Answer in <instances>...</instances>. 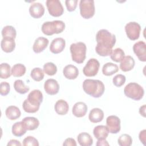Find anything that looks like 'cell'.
I'll return each instance as SVG.
<instances>
[{
    "label": "cell",
    "instance_id": "9a60e30c",
    "mask_svg": "<svg viewBox=\"0 0 146 146\" xmlns=\"http://www.w3.org/2000/svg\"><path fill=\"white\" fill-rule=\"evenodd\" d=\"M29 13L30 15L35 19L42 17L44 13V7L39 2L32 3L29 7Z\"/></svg>",
    "mask_w": 146,
    "mask_h": 146
},
{
    "label": "cell",
    "instance_id": "7402d4cb",
    "mask_svg": "<svg viewBox=\"0 0 146 146\" xmlns=\"http://www.w3.org/2000/svg\"><path fill=\"white\" fill-rule=\"evenodd\" d=\"M2 50L7 53L11 52L15 47V42L14 39L3 38L1 42Z\"/></svg>",
    "mask_w": 146,
    "mask_h": 146
},
{
    "label": "cell",
    "instance_id": "ba28073f",
    "mask_svg": "<svg viewBox=\"0 0 146 146\" xmlns=\"http://www.w3.org/2000/svg\"><path fill=\"white\" fill-rule=\"evenodd\" d=\"M125 31L127 37L130 40H135L139 38L141 26L136 22H130L125 25Z\"/></svg>",
    "mask_w": 146,
    "mask_h": 146
},
{
    "label": "cell",
    "instance_id": "4316f807",
    "mask_svg": "<svg viewBox=\"0 0 146 146\" xmlns=\"http://www.w3.org/2000/svg\"><path fill=\"white\" fill-rule=\"evenodd\" d=\"M78 141L81 146H91L93 144V139L87 132H82L77 137Z\"/></svg>",
    "mask_w": 146,
    "mask_h": 146
},
{
    "label": "cell",
    "instance_id": "836d02e7",
    "mask_svg": "<svg viewBox=\"0 0 146 146\" xmlns=\"http://www.w3.org/2000/svg\"><path fill=\"white\" fill-rule=\"evenodd\" d=\"M44 71L39 67L33 68L30 73V76L33 80L36 82H39L44 78Z\"/></svg>",
    "mask_w": 146,
    "mask_h": 146
},
{
    "label": "cell",
    "instance_id": "8fae6325",
    "mask_svg": "<svg viewBox=\"0 0 146 146\" xmlns=\"http://www.w3.org/2000/svg\"><path fill=\"white\" fill-rule=\"evenodd\" d=\"M43 99V97L42 92L39 90H34L29 94L26 100L30 104L40 107Z\"/></svg>",
    "mask_w": 146,
    "mask_h": 146
},
{
    "label": "cell",
    "instance_id": "5b68a950",
    "mask_svg": "<svg viewBox=\"0 0 146 146\" xmlns=\"http://www.w3.org/2000/svg\"><path fill=\"white\" fill-rule=\"evenodd\" d=\"M125 95L134 100H140L144 94L143 88L138 83L131 82L125 86L124 89Z\"/></svg>",
    "mask_w": 146,
    "mask_h": 146
},
{
    "label": "cell",
    "instance_id": "e0dca14e",
    "mask_svg": "<svg viewBox=\"0 0 146 146\" xmlns=\"http://www.w3.org/2000/svg\"><path fill=\"white\" fill-rule=\"evenodd\" d=\"M49 43L48 40L44 37H38L36 38L34 43L33 50L34 52L40 53L47 47Z\"/></svg>",
    "mask_w": 146,
    "mask_h": 146
},
{
    "label": "cell",
    "instance_id": "6da1fadb",
    "mask_svg": "<svg viewBox=\"0 0 146 146\" xmlns=\"http://www.w3.org/2000/svg\"><path fill=\"white\" fill-rule=\"evenodd\" d=\"M97 44L95 47L96 53L102 56L111 55L112 48L116 43V36L106 29L99 30L96 35Z\"/></svg>",
    "mask_w": 146,
    "mask_h": 146
},
{
    "label": "cell",
    "instance_id": "bcb514c9",
    "mask_svg": "<svg viewBox=\"0 0 146 146\" xmlns=\"http://www.w3.org/2000/svg\"><path fill=\"white\" fill-rule=\"evenodd\" d=\"M145 109H146V106L145 104L141 106L139 108V113L144 117H145Z\"/></svg>",
    "mask_w": 146,
    "mask_h": 146
},
{
    "label": "cell",
    "instance_id": "4dcf8cb0",
    "mask_svg": "<svg viewBox=\"0 0 146 146\" xmlns=\"http://www.w3.org/2000/svg\"><path fill=\"white\" fill-rule=\"evenodd\" d=\"M14 88L15 90L20 94H25L27 93L30 90V88L28 86H25L23 80L20 79L16 80L14 82Z\"/></svg>",
    "mask_w": 146,
    "mask_h": 146
},
{
    "label": "cell",
    "instance_id": "ab89813d",
    "mask_svg": "<svg viewBox=\"0 0 146 146\" xmlns=\"http://www.w3.org/2000/svg\"><path fill=\"white\" fill-rule=\"evenodd\" d=\"M10 86L9 83L2 82L0 84V94L2 96H6L10 92Z\"/></svg>",
    "mask_w": 146,
    "mask_h": 146
},
{
    "label": "cell",
    "instance_id": "3957f363",
    "mask_svg": "<svg viewBox=\"0 0 146 146\" xmlns=\"http://www.w3.org/2000/svg\"><path fill=\"white\" fill-rule=\"evenodd\" d=\"M72 60L80 64L84 62L86 56L87 47L84 43L79 42L72 43L70 47Z\"/></svg>",
    "mask_w": 146,
    "mask_h": 146
},
{
    "label": "cell",
    "instance_id": "d6986e66",
    "mask_svg": "<svg viewBox=\"0 0 146 146\" xmlns=\"http://www.w3.org/2000/svg\"><path fill=\"white\" fill-rule=\"evenodd\" d=\"M135 63V60L131 56H125L120 62V68L124 72L129 71L133 68Z\"/></svg>",
    "mask_w": 146,
    "mask_h": 146
},
{
    "label": "cell",
    "instance_id": "ac0fdd59",
    "mask_svg": "<svg viewBox=\"0 0 146 146\" xmlns=\"http://www.w3.org/2000/svg\"><path fill=\"white\" fill-rule=\"evenodd\" d=\"M63 74L66 78L72 80L78 77L79 75V70L76 66L72 64H68L64 67Z\"/></svg>",
    "mask_w": 146,
    "mask_h": 146
},
{
    "label": "cell",
    "instance_id": "f35d334b",
    "mask_svg": "<svg viewBox=\"0 0 146 146\" xmlns=\"http://www.w3.org/2000/svg\"><path fill=\"white\" fill-rule=\"evenodd\" d=\"M22 144L24 146H38L39 145L38 140L31 136H29L25 138Z\"/></svg>",
    "mask_w": 146,
    "mask_h": 146
},
{
    "label": "cell",
    "instance_id": "f546056e",
    "mask_svg": "<svg viewBox=\"0 0 146 146\" xmlns=\"http://www.w3.org/2000/svg\"><path fill=\"white\" fill-rule=\"evenodd\" d=\"M2 35L3 38L15 39L17 35V31L15 28L11 26H6L2 30Z\"/></svg>",
    "mask_w": 146,
    "mask_h": 146
},
{
    "label": "cell",
    "instance_id": "8992f818",
    "mask_svg": "<svg viewBox=\"0 0 146 146\" xmlns=\"http://www.w3.org/2000/svg\"><path fill=\"white\" fill-rule=\"evenodd\" d=\"M80 13L84 19H90L95 14V5L93 0H81L79 2Z\"/></svg>",
    "mask_w": 146,
    "mask_h": 146
},
{
    "label": "cell",
    "instance_id": "277c9868",
    "mask_svg": "<svg viewBox=\"0 0 146 146\" xmlns=\"http://www.w3.org/2000/svg\"><path fill=\"white\" fill-rule=\"evenodd\" d=\"M65 23L60 20L45 22L42 25L41 30L43 33L46 35H52L54 34H59L64 31Z\"/></svg>",
    "mask_w": 146,
    "mask_h": 146
},
{
    "label": "cell",
    "instance_id": "f6af8a7d",
    "mask_svg": "<svg viewBox=\"0 0 146 146\" xmlns=\"http://www.w3.org/2000/svg\"><path fill=\"white\" fill-rule=\"evenodd\" d=\"M96 145L97 146H106L109 145V143L106 139H99L98 140Z\"/></svg>",
    "mask_w": 146,
    "mask_h": 146
},
{
    "label": "cell",
    "instance_id": "60d3db41",
    "mask_svg": "<svg viewBox=\"0 0 146 146\" xmlns=\"http://www.w3.org/2000/svg\"><path fill=\"white\" fill-rule=\"evenodd\" d=\"M78 3V0H66L65 4L68 11L72 12L75 11Z\"/></svg>",
    "mask_w": 146,
    "mask_h": 146
},
{
    "label": "cell",
    "instance_id": "d4e9b609",
    "mask_svg": "<svg viewBox=\"0 0 146 146\" xmlns=\"http://www.w3.org/2000/svg\"><path fill=\"white\" fill-rule=\"evenodd\" d=\"M5 114L9 119L14 120L18 119L21 116V112L18 107L15 106H10L6 108Z\"/></svg>",
    "mask_w": 146,
    "mask_h": 146
},
{
    "label": "cell",
    "instance_id": "cb8c5ba5",
    "mask_svg": "<svg viewBox=\"0 0 146 146\" xmlns=\"http://www.w3.org/2000/svg\"><path fill=\"white\" fill-rule=\"evenodd\" d=\"M54 109L58 115H64L68 111L69 106L66 101L63 99H60L55 103Z\"/></svg>",
    "mask_w": 146,
    "mask_h": 146
},
{
    "label": "cell",
    "instance_id": "44dd1931",
    "mask_svg": "<svg viewBox=\"0 0 146 146\" xmlns=\"http://www.w3.org/2000/svg\"><path fill=\"white\" fill-rule=\"evenodd\" d=\"M93 133L95 138L98 140L106 139L108 137L109 131L107 126L103 125H99L94 128Z\"/></svg>",
    "mask_w": 146,
    "mask_h": 146
},
{
    "label": "cell",
    "instance_id": "2e32d148",
    "mask_svg": "<svg viewBox=\"0 0 146 146\" xmlns=\"http://www.w3.org/2000/svg\"><path fill=\"white\" fill-rule=\"evenodd\" d=\"M87 106L82 102L76 103L72 109V114L77 117H82L86 115L87 112Z\"/></svg>",
    "mask_w": 146,
    "mask_h": 146
},
{
    "label": "cell",
    "instance_id": "5bb4252c",
    "mask_svg": "<svg viewBox=\"0 0 146 146\" xmlns=\"http://www.w3.org/2000/svg\"><path fill=\"white\" fill-rule=\"evenodd\" d=\"M44 89L47 94L54 95L59 92V85L56 80L48 79L44 82Z\"/></svg>",
    "mask_w": 146,
    "mask_h": 146
},
{
    "label": "cell",
    "instance_id": "ffe728a7",
    "mask_svg": "<svg viewBox=\"0 0 146 146\" xmlns=\"http://www.w3.org/2000/svg\"><path fill=\"white\" fill-rule=\"evenodd\" d=\"M104 118L103 111L99 108H94L92 109L89 113L88 119L90 121L93 123L100 122Z\"/></svg>",
    "mask_w": 146,
    "mask_h": 146
},
{
    "label": "cell",
    "instance_id": "e575fe53",
    "mask_svg": "<svg viewBox=\"0 0 146 146\" xmlns=\"http://www.w3.org/2000/svg\"><path fill=\"white\" fill-rule=\"evenodd\" d=\"M117 143L120 146H130L132 143V139L130 135L124 133L119 136Z\"/></svg>",
    "mask_w": 146,
    "mask_h": 146
},
{
    "label": "cell",
    "instance_id": "b9f144b4",
    "mask_svg": "<svg viewBox=\"0 0 146 146\" xmlns=\"http://www.w3.org/2000/svg\"><path fill=\"white\" fill-rule=\"evenodd\" d=\"M63 145H64V146H69V145L76 146V143L74 139L69 137V138H67L64 140V143H63Z\"/></svg>",
    "mask_w": 146,
    "mask_h": 146
},
{
    "label": "cell",
    "instance_id": "1f68e13d",
    "mask_svg": "<svg viewBox=\"0 0 146 146\" xmlns=\"http://www.w3.org/2000/svg\"><path fill=\"white\" fill-rule=\"evenodd\" d=\"M125 56L124 51L120 48H116L112 50L110 57L111 59L115 62H120Z\"/></svg>",
    "mask_w": 146,
    "mask_h": 146
},
{
    "label": "cell",
    "instance_id": "74e56055",
    "mask_svg": "<svg viewBox=\"0 0 146 146\" xmlns=\"http://www.w3.org/2000/svg\"><path fill=\"white\" fill-rule=\"evenodd\" d=\"M22 108H23V110L27 113H35V112H37L39 109V107H35V106H34L30 104L27 101L26 99L25 100L23 103Z\"/></svg>",
    "mask_w": 146,
    "mask_h": 146
},
{
    "label": "cell",
    "instance_id": "4fadbf2b",
    "mask_svg": "<svg viewBox=\"0 0 146 146\" xmlns=\"http://www.w3.org/2000/svg\"><path fill=\"white\" fill-rule=\"evenodd\" d=\"M66 41L62 38H56L54 39L50 46V51L55 54L60 53L64 49Z\"/></svg>",
    "mask_w": 146,
    "mask_h": 146
},
{
    "label": "cell",
    "instance_id": "52a82bcc",
    "mask_svg": "<svg viewBox=\"0 0 146 146\" xmlns=\"http://www.w3.org/2000/svg\"><path fill=\"white\" fill-rule=\"evenodd\" d=\"M46 4L49 14L52 17H60L63 14L64 9L60 1L47 0Z\"/></svg>",
    "mask_w": 146,
    "mask_h": 146
},
{
    "label": "cell",
    "instance_id": "ee69618b",
    "mask_svg": "<svg viewBox=\"0 0 146 146\" xmlns=\"http://www.w3.org/2000/svg\"><path fill=\"white\" fill-rule=\"evenodd\" d=\"M7 146H10V145H12V146H17V145H19V146H21V143L17 140H15V139H11L10 140L8 143L7 144Z\"/></svg>",
    "mask_w": 146,
    "mask_h": 146
},
{
    "label": "cell",
    "instance_id": "9c48e42d",
    "mask_svg": "<svg viewBox=\"0 0 146 146\" xmlns=\"http://www.w3.org/2000/svg\"><path fill=\"white\" fill-rule=\"evenodd\" d=\"M99 67V62L95 58H91L88 60L86 64L83 67V72L86 76H94L98 74Z\"/></svg>",
    "mask_w": 146,
    "mask_h": 146
},
{
    "label": "cell",
    "instance_id": "30bf717a",
    "mask_svg": "<svg viewBox=\"0 0 146 146\" xmlns=\"http://www.w3.org/2000/svg\"><path fill=\"white\" fill-rule=\"evenodd\" d=\"M106 126L111 133H117L120 131V120L117 116L110 115L106 119Z\"/></svg>",
    "mask_w": 146,
    "mask_h": 146
},
{
    "label": "cell",
    "instance_id": "d6a6232c",
    "mask_svg": "<svg viewBox=\"0 0 146 146\" xmlns=\"http://www.w3.org/2000/svg\"><path fill=\"white\" fill-rule=\"evenodd\" d=\"M10 66L7 63H2L0 66L1 71V79H7L10 77L11 75V71H10Z\"/></svg>",
    "mask_w": 146,
    "mask_h": 146
},
{
    "label": "cell",
    "instance_id": "83f0119b",
    "mask_svg": "<svg viewBox=\"0 0 146 146\" xmlns=\"http://www.w3.org/2000/svg\"><path fill=\"white\" fill-rule=\"evenodd\" d=\"M119 71L117 65L111 62H108L103 65L102 72L106 76H111Z\"/></svg>",
    "mask_w": 146,
    "mask_h": 146
},
{
    "label": "cell",
    "instance_id": "7a4b0ae2",
    "mask_svg": "<svg viewBox=\"0 0 146 146\" xmlns=\"http://www.w3.org/2000/svg\"><path fill=\"white\" fill-rule=\"evenodd\" d=\"M83 89L90 96L98 98L104 94L105 87L104 83L99 80L87 79L83 83Z\"/></svg>",
    "mask_w": 146,
    "mask_h": 146
},
{
    "label": "cell",
    "instance_id": "7c38bea8",
    "mask_svg": "<svg viewBox=\"0 0 146 146\" xmlns=\"http://www.w3.org/2000/svg\"><path fill=\"white\" fill-rule=\"evenodd\" d=\"M133 50L139 60L146 61V44L144 42L140 40L135 43L133 46Z\"/></svg>",
    "mask_w": 146,
    "mask_h": 146
},
{
    "label": "cell",
    "instance_id": "7bdbcfd3",
    "mask_svg": "<svg viewBox=\"0 0 146 146\" xmlns=\"http://www.w3.org/2000/svg\"><path fill=\"white\" fill-rule=\"evenodd\" d=\"M139 138L140 141L145 145V142H146V130L143 129L141 131L139 135Z\"/></svg>",
    "mask_w": 146,
    "mask_h": 146
},
{
    "label": "cell",
    "instance_id": "484cf974",
    "mask_svg": "<svg viewBox=\"0 0 146 146\" xmlns=\"http://www.w3.org/2000/svg\"><path fill=\"white\" fill-rule=\"evenodd\" d=\"M26 131L27 129L22 121L16 122L12 126V133L15 136L21 137L25 135Z\"/></svg>",
    "mask_w": 146,
    "mask_h": 146
},
{
    "label": "cell",
    "instance_id": "603a6c76",
    "mask_svg": "<svg viewBox=\"0 0 146 146\" xmlns=\"http://www.w3.org/2000/svg\"><path fill=\"white\" fill-rule=\"evenodd\" d=\"M22 121L27 131L35 130L39 125V120L34 117H26L23 118Z\"/></svg>",
    "mask_w": 146,
    "mask_h": 146
},
{
    "label": "cell",
    "instance_id": "d590c367",
    "mask_svg": "<svg viewBox=\"0 0 146 146\" xmlns=\"http://www.w3.org/2000/svg\"><path fill=\"white\" fill-rule=\"evenodd\" d=\"M43 71L48 75H54L57 72L56 66L52 62H47L43 65Z\"/></svg>",
    "mask_w": 146,
    "mask_h": 146
},
{
    "label": "cell",
    "instance_id": "f1b7e54d",
    "mask_svg": "<svg viewBox=\"0 0 146 146\" xmlns=\"http://www.w3.org/2000/svg\"><path fill=\"white\" fill-rule=\"evenodd\" d=\"M26 68L23 64L17 63L14 64L11 68V75L14 77H21L25 75Z\"/></svg>",
    "mask_w": 146,
    "mask_h": 146
},
{
    "label": "cell",
    "instance_id": "8d00e7d4",
    "mask_svg": "<svg viewBox=\"0 0 146 146\" xmlns=\"http://www.w3.org/2000/svg\"><path fill=\"white\" fill-rule=\"evenodd\" d=\"M126 78L124 75L122 74H117L115 75L112 79L113 84L117 87L122 86L125 82Z\"/></svg>",
    "mask_w": 146,
    "mask_h": 146
}]
</instances>
